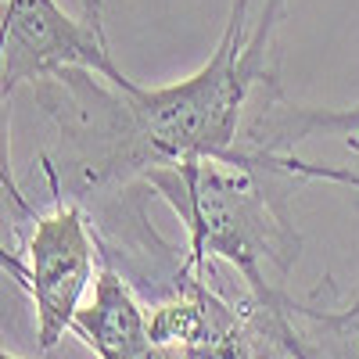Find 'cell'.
<instances>
[{
	"mask_svg": "<svg viewBox=\"0 0 359 359\" xmlns=\"http://www.w3.org/2000/svg\"><path fill=\"white\" fill-rule=\"evenodd\" d=\"M187 230V273L208 277L212 259L241 273L252 302L269 309L284 294L269 273L287 277L298 262V233L284 208L259 184V165L198 158V162H162L144 176Z\"/></svg>",
	"mask_w": 359,
	"mask_h": 359,
	"instance_id": "obj_1",
	"label": "cell"
},
{
	"mask_svg": "<svg viewBox=\"0 0 359 359\" xmlns=\"http://www.w3.org/2000/svg\"><path fill=\"white\" fill-rule=\"evenodd\" d=\"M97 262L101 241L83 205L54 187V205L47 212H29L25 259L4 252V269L33 302L43 352L57 348V341L72 334V320L101 273Z\"/></svg>",
	"mask_w": 359,
	"mask_h": 359,
	"instance_id": "obj_2",
	"label": "cell"
},
{
	"mask_svg": "<svg viewBox=\"0 0 359 359\" xmlns=\"http://www.w3.org/2000/svg\"><path fill=\"white\" fill-rule=\"evenodd\" d=\"M0 29H4V36H0V94L4 101L18 86L65 69H90L123 90L137 86L115 65L108 36L101 29H94L86 18H69L57 0H4Z\"/></svg>",
	"mask_w": 359,
	"mask_h": 359,
	"instance_id": "obj_3",
	"label": "cell"
},
{
	"mask_svg": "<svg viewBox=\"0 0 359 359\" xmlns=\"http://www.w3.org/2000/svg\"><path fill=\"white\" fill-rule=\"evenodd\" d=\"M72 334L94 352V359H147L158 345L151 334V309H144L130 280L111 266H101L94 298L76 313Z\"/></svg>",
	"mask_w": 359,
	"mask_h": 359,
	"instance_id": "obj_4",
	"label": "cell"
},
{
	"mask_svg": "<svg viewBox=\"0 0 359 359\" xmlns=\"http://www.w3.org/2000/svg\"><path fill=\"white\" fill-rule=\"evenodd\" d=\"M252 115L245 118V151L262 155H287L291 147L316 133L348 137L359 140V104L352 108H313V104H291L284 101L273 76H266L248 101Z\"/></svg>",
	"mask_w": 359,
	"mask_h": 359,
	"instance_id": "obj_5",
	"label": "cell"
},
{
	"mask_svg": "<svg viewBox=\"0 0 359 359\" xmlns=\"http://www.w3.org/2000/svg\"><path fill=\"white\" fill-rule=\"evenodd\" d=\"M255 306V302H252ZM287 309H291V302L284 298L280 306H273V309H262V306H255V320L266 327V334L273 338L277 345H284V352L291 355V359H323L302 334L291 327V316H287Z\"/></svg>",
	"mask_w": 359,
	"mask_h": 359,
	"instance_id": "obj_6",
	"label": "cell"
},
{
	"mask_svg": "<svg viewBox=\"0 0 359 359\" xmlns=\"http://www.w3.org/2000/svg\"><path fill=\"white\" fill-rule=\"evenodd\" d=\"M101 11H104V0H83V18H86L90 25H94V29H101V33H104Z\"/></svg>",
	"mask_w": 359,
	"mask_h": 359,
	"instance_id": "obj_7",
	"label": "cell"
},
{
	"mask_svg": "<svg viewBox=\"0 0 359 359\" xmlns=\"http://www.w3.org/2000/svg\"><path fill=\"white\" fill-rule=\"evenodd\" d=\"M248 8H252V0H233V4H230V15H241V18H248Z\"/></svg>",
	"mask_w": 359,
	"mask_h": 359,
	"instance_id": "obj_8",
	"label": "cell"
},
{
	"mask_svg": "<svg viewBox=\"0 0 359 359\" xmlns=\"http://www.w3.org/2000/svg\"><path fill=\"white\" fill-rule=\"evenodd\" d=\"M0 359H22V355H15V352H8V348H4V355H0Z\"/></svg>",
	"mask_w": 359,
	"mask_h": 359,
	"instance_id": "obj_9",
	"label": "cell"
}]
</instances>
